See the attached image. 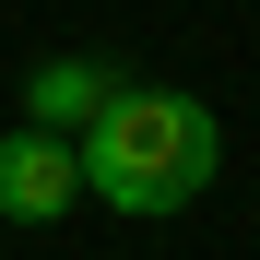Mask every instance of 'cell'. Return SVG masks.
I'll list each match as a JSON object with an SVG mask.
<instances>
[{"label":"cell","instance_id":"6da1fadb","mask_svg":"<svg viewBox=\"0 0 260 260\" xmlns=\"http://www.w3.org/2000/svg\"><path fill=\"white\" fill-rule=\"evenodd\" d=\"M71 166H83V201H107L118 225H154V213H189L225 166V118L178 83H118V95L71 130Z\"/></svg>","mask_w":260,"mask_h":260},{"label":"cell","instance_id":"3957f363","mask_svg":"<svg viewBox=\"0 0 260 260\" xmlns=\"http://www.w3.org/2000/svg\"><path fill=\"white\" fill-rule=\"evenodd\" d=\"M118 83H130L118 59H83V48H71V59H36V71H24V118H36V130H83Z\"/></svg>","mask_w":260,"mask_h":260},{"label":"cell","instance_id":"7a4b0ae2","mask_svg":"<svg viewBox=\"0 0 260 260\" xmlns=\"http://www.w3.org/2000/svg\"><path fill=\"white\" fill-rule=\"evenodd\" d=\"M83 201V166H71V130H0V225H59Z\"/></svg>","mask_w":260,"mask_h":260}]
</instances>
